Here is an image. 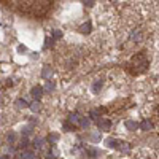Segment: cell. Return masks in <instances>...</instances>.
<instances>
[{"label":"cell","instance_id":"cell-9","mask_svg":"<svg viewBox=\"0 0 159 159\" xmlns=\"http://www.w3.org/2000/svg\"><path fill=\"white\" fill-rule=\"evenodd\" d=\"M105 143H107L108 148H116V149H118V146H119V142H118L116 138H107Z\"/></svg>","mask_w":159,"mask_h":159},{"label":"cell","instance_id":"cell-20","mask_svg":"<svg viewBox=\"0 0 159 159\" xmlns=\"http://www.w3.org/2000/svg\"><path fill=\"white\" fill-rule=\"evenodd\" d=\"M53 42H54V38H46V40H45V48H51Z\"/></svg>","mask_w":159,"mask_h":159},{"label":"cell","instance_id":"cell-12","mask_svg":"<svg viewBox=\"0 0 159 159\" xmlns=\"http://www.w3.org/2000/svg\"><path fill=\"white\" fill-rule=\"evenodd\" d=\"M80 32H81V34H89V32H91V22L83 24V26L80 27Z\"/></svg>","mask_w":159,"mask_h":159},{"label":"cell","instance_id":"cell-16","mask_svg":"<svg viewBox=\"0 0 159 159\" xmlns=\"http://www.w3.org/2000/svg\"><path fill=\"white\" fill-rule=\"evenodd\" d=\"M30 108H32L34 113H35V111H40V108H42V107H40V102H38V100H35L34 104L30 105Z\"/></svg>","mask_w":159,"mask_h":159},{"label":"cell","instance_id":"cell-2","mask_svg":"<svg viewBox=\"0 0 159 159\" xmlns=\"http://www.w3.org/2000/svg\"><path fill=\"white\" fill-rule=\"evenodd\" d=\"M148 65H149V61L146 58V51H140L127 64V72L132 75H140L148 69Z\"/></svg>","mask_w":159,"mask_h":159},{"label":"cell","instance_id":"cell-26","mask_svg":"<svg viewBox=\"0 0 159 159\" xmlns=\"http://www.w3.org/2000/svg\"><path fill=\"white\" fill-rule=\"evenodd\" d=\"M18 51H19V53H24V51H27V48H26V46H19V48H18Z\"/></svg>","mask_w":159,"mask_h":159},{"label":"cell","instance_id":"cell-25","mask_svg":"<svg viewBox=\"0 0 159 159\" xmlns=\"http://www.w3.org/2000/svg\"><path fill=\"white\" fill-rule=\"evenodd\" d=\"M83 2H85L86 6H92V5H94V0H83Z\"/></svg>","mask_w":159,"mask_h":159},{"label":"cell","instance_id":"cell-21","mask_svg":"<svg viewBox=\"0 0 159 159\" xmlns=\"http://www.w3.org/2000/svg\"><path fill=\"white\" fill-rule=\"evenodd\" d=\"M100 88H102V81H97V83H94V86H92V91L97 92Z\"/></svg>","mask_w":159,"mask_h":159},{"label":"cell","instance_id":"cell-4","mask_svg":"<svg viewBox=\"0 0 159 159\" xmlns=\"http://www.w3.org/2000/svg\"><path fill=\"white\" fill-rule=\"evenodd\" d=\"M30 94H32V97H34L35 100H40L42 96H43V89H42L40 86H35V88H32Z\"/></svg>","mask_w":159,"mask_h":159},{"label":"cell","instance_id":"cell-22","mask_svg":"<svg viewBox=\"0 0 159 159\" xmlns=\"http://www.w3.org/2000/svg\"><path fill=\"white\" fill-rule=\"evenodd\" d=\"M61 37H62V32H61V30H54V32H53V38L58 40V38H61Z\"/></svg>","mask_w":159,"mask_h":159},{"label":"cell","instance_id":"cell-5","mask_svg":"<svg viewBox=\"0 0 159 159\" xmlns=\"http://www.w3.org/2000/svg\"><path fill=\"white\" fill-rule=\"evenodd\" d=\"M51 75H53V67H51V65H45L43 70H42V77H43L45 80H48Z\"/></svg>","mask_w":159,"mask_h":159},{"label":"cell","instance_id":"cell-1","mask_svg":"<svg viewBox=\"0 0 159 159\" xmlns=\"http://www.w3.org/2000/svg\"><path fill=\"white\" fill-rule=\"evenodd\" d=\"M6 8L27 18H45L51 13L58 0H0Z\"/></svg>","mask_w":159,"mask_h":159},{"label":"cell","instance_id":"cell-27","mask_svg":"<svg viewBox=\"0 0 159 159\" xmlns=\"http://www.w3.org/2000/svg\"><path fill=\"white\" fill-rule=\"evenodd\" d=\"M0 102H2V97H0Z\"/></svg>","mask_w":159,"mask_h":159},{"label":"cell","instance_id":"cell-13","mask_svg":"<svg viewBox=\"0 0 159 159\" xmlns=\"http://www.w3.org/2000/svg\"><path fill=\"white\" fill-rule=\"evenodd\" d=\"M54 83L53 81H48V80H46V85H45V91H48V92H51V91H54Z\"/></svg>","mask_w":159,"mask_h":159},{"label":"cell","instance_id":"cell-23","mask_svg":"<svg viewBox=\"0 0 159 159\" xmlns=\"http://www.w3.org/2000/svg\"><path fill=\"white\" fill-rule=\"evenodd\" d=\"M149 127H151V123H148V121H143V123H142V129H143V130H146V129H149Z\"/></svg>","mask_w":159,"mask_h":159},{"label":"cell","instance_id":"cell-19","mask_svg":"<svg viewBox=\"0 0 159 159\" xmlns=\"http://www.w3.org/2000/svg\"><path fill=\"white\" fill-rule=\"evenodd\" d=\"M8 142H10V143H14V142H16V134H14V132L8 134Z\"/></svg>","mask_w":159,"mask_h":159},{"label":"cell","instance_id":"cell-3","mask_svg":"<svg viewBox=\"0 0 159 159\" xmlns=\"http://www.w3.org/2000/svg\"><path fill=\"white\" fill-rule=\"evenodd\" d=\"M111 127V121L105 119V118H99L97 119V129L99 130H108Z\"/></svg>","mask_w":159,"mask_h":159},{"label":"cell","instance_id":"cell-18","mask_svg":"<svg viewBox=\"0 0 159 159\" xmlns=\"http://www.w3.org/2000/svg\"><path fill=\"white\" fill-rule=\"evenodd\" d=\"M21 148H27L29 146V140H27V137H24L22 135V138H21V145H19Z\"/></svg>","mask_w":159,"mask_h":159},{"label":"cell","instance_id":"cell-10","mask_svg":"<svg viewBox=\"0 0 159 159\" xmlns=\"http://www.w3.org/2000/svg\"><path fill=\"white\" fill-rule=\"evenodd\" d=\"M80 127H83V129H88L89 126H91V119H88V118H80V124H78Z\"/></svg>","mask_w":159,"mask_h":159},{"label":"cell","instance_id":"cell-15","mask_svg":"<svg viewBox=\"0 0 159 159\" xmlns=\"http://www.w3.org/2000/svg\"><path fill=\"white\" fill-rule=\"evenodd\" d=\"M22 135H24V137L32 135V127H30V126H26V127L22 129Z\"/></svg>","mask_w":159,"mask_h":159},{"label":"cell","instance_id":"cell-8","mask_svg":"<svg viewBox=\"0 0 159 159\" xmlns=\"http://www.w3.org/2000/svg\"><path fill=\"white\" fill-rule=\"evenodd\" d=\"M69 123L73 124V126H78V124H80V115H78V113H72V115L69 116Z\"/></svg>","mask_w":159,"mask_h":159},{"label":"cell","instance_id":"cell-11","mask_svg":"<svg viewBox=\"0 0 159 159\" xmlns=\"http://www.w3.org/2000/svg\"><path fill=\"white\" fill-rule=\"evenodd\" d=\"M85 154L89 156V157H96L99 154V151H97V149H94V148H86L85 149Z\"/></svg>","mask_w":159,"mask_h":159},{"label":"cell","instance_id":"cell-17","mask_svg":"<svg viewBox=\"0 0 159 159\" xmlns=\"http://www.w3.org/2000/svg\"><path fill=\"white\" fill-rule=\"evenodd\" d=\"M16 105L19 107V108H26V107H27V102H26L24 99H18V100H16Z\"/></svg>","mask_w":159,"mask_h":159},{"label":"cell","instance_id":"cell-7","mask_svg":"<svg viewBox=\"0 0 159 159\" xmlns=\"http://www.w3.org/2000/svg\"><path fill=\"white\" fill-rule=\"evenodd\" d=\"M21 157L22 159H32V157H35V151H34V149H22V151H21Z\"/></svg>","mask_w":159,"mask_h":159},{"label":"cell","instance_id":"cell-6","mask_svg":"<svg viewBox=\"0 0 159 159\" xmlns=\"http://www.w3.org/2000/svg\"><path fill=\"white\" fill-rule=\"evenodd\" d=\"M32 146H34L35 149H45L46 143H45V140H43V138H35V140H34V143H32Z\"/></svg>","mask_w":159,"mask_h":159},{"label":"cell","instance_id":"cell-14","mask_svg":"<svg viewBox=\"0 0 159 159\" xmlns=\"http://www.w3.org/2000/svg\"><path fill=\"white\" fill-rule=\"evenodd\" d=\"M124 126H126L127 129H130V130L138 127V124H137V123H134V121H126V123H124Z\"/></svg>","mask_w":159,"mask_h":159},{"label":"cell","instance_id":"cell-24","mask_svg":"<svg viewBox=\"0 0 159 159\" xmlns=\"http://www.w3.org/2000/svg\"><path fill=\"white\" fill-rule=\"evenodd\" d=\"M56 140H58V135H56V134H51V135H50V140H48V143H50V142H56Z\"/></svg>","mask_w":159,"mask_h":159}]
</instances>
